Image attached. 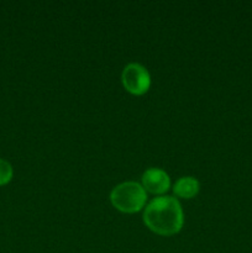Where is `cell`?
I'll list each match as a JSON object with an SVG mask.
<instances>
[{
	"label": "cell",
	"instance_id": "1",
	"mask_svg": "<svg viewBox=\"0 0 252 253\" xmlns=\"http://www.w3.org/2000/svg\"><path fill=\"white\" fill-rule=\"evenodd\" d=\"M143 221L160 235H173L183 226V209L178 199L170 195H160L151 200L143 211Z\"/></svg>",
	"mask_w": 252,
	"mask_h": 253
},
{
	"label": "cell",
	"instance_id": "2",
	"mask_svg": "<svg viewBox=\"0 0 252 253\" xmlns=\"http://www.w3.org/2000/svg\"><path fill=\"white\" fill-rule=\"evenodd\" d=\"M110 199L116 209L125 212H133L145 205L146 190L137 182H123L116 185L110 193Z\"/></svg>",
	"mask_w": 252,
	"mask_h": 253
},
{
	"label": "cell",
	"instance_id": "3",
	"mask_svg": "<svg viewBox=\"0 0 252 253\" xmlns=\"http://www.w3.org/2000/svg\"><path fill=\"white\" fill-rule=\"evenodd\" d=\"M123 84L130 93L143 94L151 85V76L142 64L131 62L121 74Z\"/></svg>",
	"mask_w": 252,
	"mask_h": 253
},
{
	"label": "cell",
	"instance_id": "4",
	"mask_svg": "<svg viewBox=\"0 0 252 253\" xmlns=\"http://www.w3.org/2000/svg\"><path fill=\"white\" fill-rule=\"evenodd\" d=\"M170 185L169 175L161 168H148L142 174V187L148 192L161 194L167 192Z\"/></svg>",
	"mask_w": 252,
	"mask_h": 253
},
{
	"label": "cell",
	"instance_id": "5",
	"mask_svg": "<svg viewBox=\"0 0 252 253\" xmlns=\"http://www.w3.org/2000/svg\"><path fill=\"white\" fill-rule=\"evenodd\" d=\"M199 180L194 177H182L174 183L173 192L180 198H192L199 192Z\"/></svg>",
	"mask_w": 252,
	"mask_h": 253
},
{
	"label": "cell",
	"instance_id": "6",
	"mask_svg": "<svg viewBox=\"0 0 252 253\" xmlns=\"http://www.w3.org/2000/svg\"><path fill=\"white\" fill-rule=\"evenodd\" d=\"M12 178V167L7 161L0 158V185L9 183Z\"/></svg>",
	"mask_w": 252,
	"mask_h": 253
}]
</instances>
